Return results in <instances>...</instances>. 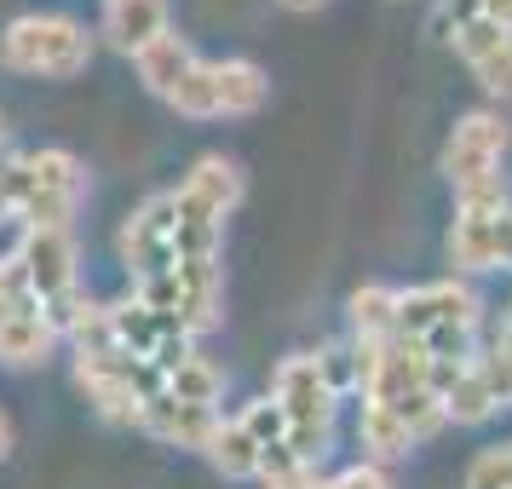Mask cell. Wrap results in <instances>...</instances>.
I'll return each instance as SVG.
<instances>
[{
    "label": "cell",
    "mask_w": 512,
    "mask_h": 489,
    "mask_svg": "<svg viewBox=\"0 0 512 489\" xmlns=\"http://www.w3.org/2000/svg\"><path fill=\"white\" fill-rule=\"evenodd\" d=\"M478 323H484V300L455 277L409 288L403 311H397V334L415 340L432 363H466V357H478Z\"/></svg>",
    "instance_id": "1"
},
{
    "label": "cell",
    "mask_w": 512,
    "mask_h": 489,
    "mask_svg": "<svg viewBox=\"0 0 512 489\" xmlns=\"http://www.w3.org/2000/svg\"><path fill=\"white\" fill-rule=\"evenodd\" d=\"M271 397H277L282 415H288V449H294L300 461L317 466L328 455L334 409H340V392L328 386L323 357H317V351H294V357H282L277 374H271Z\"/></svg>",
    "instance_id": "2"
},
{
    "label": "cell",
    "mask_w": 512,
    "mask_h": 489,
    "mask_svg": "<svg viewBox=\"0 0 512 489\" xmlns=\"http://www.w3.org/2000/svg\"><path fill=\"white\" fill-rule=\"evenodd\" d=\"M93 58V41L75 18H52V12H35V18H18L0 35V64L18 75H81Z\"/></svg>",
    "instance_id": "3"
},
{
    "label": "cell",
    "mask_w": 512,
    "mask_h": 489,
    "mask_svg": "<svg viewBox=\"0 0 512 489\" xmlns=\"http://www.w3.org/2000/svg\"><path fill=\"white\" fill-rule=\"evenodd\" d=\"M501 156H507V121L495 110H472L455 121V133L443 144V179L455 185V202L501 190Z\"/></svg>",
    "instance_id": "4"
},
{
    "label": "cell",
    "mask_w": 512,
    "mask_h": 489,
    "mask_svg": "<svg viewBox=\"0 0 512 489\" xmlns=\"http://www.w3.org/2000/svg\"><path fill=\"white\" fill-rule=\"evenodd\" d=\"M449 259H455V271H501V265H512V202H507V190L461 196L455 225H449Z\"/></svg>",
    "instance_id": "5"
},
{
    "label": "cell",
    "mask_w": 512,
    "mask_h": 489,
    "mask_svg": "<svg viewBox=\"0 0 512 489\" xmlns=\"http://www.w3.org/2000/svg\"><path fill=\"white\" fill-rule=\"evenodd\" d=\"M173 225H179V208H173V190L150 196L127 225H121V259L150 277V271H173Z\"/></svg>",
    "instance_id": "6"
},
{
    "label": "cell",
    "mask_w": 512,
    "mask_h": 489,
    "mask_svg": "<svg viewBox=\"0 0 512 489\" xmlns=\"http://www.w3.org/2000/svg\"><path fill=\"white\" fill-rule=\"evenodd\" d=\"M12 259L29 271L41 305L58 300V294H70V288H81V282H75V242H70V231H24V242H18V254Z\"/></svg>",
    "instance_id": "7"
},
{
    "label": "cell",
    "mask_w": 512,
    "mask_h": 489,
    "mask_svg": "<svg viewBox=\"0 0 512 489\" xmlns=\"http://www.w3.org/2000/svg\"><path fill=\"white\" fill-rule=\"evenodd\" d=\"M432 386H438L443 409H449L455 426H478V420H489L501 409V397H495L478 357H466V363H432Z\"/></svg>",
    "instance_id": "8"
},
{
    "label": "cell",
    "mask_w": 512,
    "mask_h": 489,
    "mask_svg": "<svg viewBox=\"0 0 512 489\" xmlns=\"http://www.w3.org/2000/svg\"><path fill=\"white\" fill-rule=\"evenodd\" d=\"M144 432L162 443H179V449H202L208 455L213 432H219V409H196V403H179L173 392L150 397L144 403Z\"/></svg>",
    "instance_id": "9"
},
{
    "label": "cell",
    "mask_w": 512,
    "mask_h": 489,
    "mask_svg": "<svg viewBox=\"0 0 512 489\" xmlns=\"http://www.w3.org/2000/svg\"><path fill=\"white\" fill-rule=\"evenodd\" d=\"M179 277V317L190 334L219 328V259H173Z\"/></svg>",
    "instance_id": "10"
},
{
    "label": "cell",
    "mask_w": 512,
    "mask_h": 489,
    "mask_svg": "<svg viewBox=\"0 0 512 489\" xmlns=\"http://www.w3.org/2000/svg\"><path fill=\"white\" fill-rule=\"evenodd\" d=\"M173 208H179V225H173V259H219L225 213L208 208L202 196H190L185 185L173 190Z\"/></svg>",
    "instance_id": "11"
},
{
    "label": "cell",
    "mask_w": 512,
    "mask_h": 489,
    "mask_svg": "<svg viewBox=\"0 0 512 489\" xmlns=\"http://www.w3.org/2000/svg\"><path fill=\"white\" fill-rule=\"evenodd\" d=\"M104 35L116 52H133L139 58L144 47H156L167 35V0H116L104 12Z\"/></svg>",
    "instance_id": "12"
},
{
    "label": "cell",
    "mask_w": 512,
    "mask_h": 489,
    "mask_svg": "<svg viewBox=\"0 0 512 489\" xmlns=\"http://www.w3.org/2000/svg\"><path fill=\"white\" fill-rule=\"evenodd\" d=\"M265 93H271V81H265L259 64H248V58H219L213 64V110L219 116H254Z\"/></svg>",
    "instance_id": "13"
},
{
    "label": "cell",
    "mask_w": 512,
    "mask_h": 489,
    "mask_svg": "<svg viewBox=\"0 0 512 489\" xmlns=\"http://www.w3.org/2000/svg\"><path fill=\"white\" fill-rule=\"evenodd\" d=\"M397 311H403V294H397V288L363 282V288L351 294V340H357V346L397 340Z\"/></svg>",
    "instance_id": "14"
},
{
    "label": "cell",
    "mask_w": 512,
    "mask_h": 489,
    "mask_svg": "<svg viewBox=\"0 0 512 489\" xmlns=\"http://www.w3.org/2000/svg\"><path fill=\"white\" fill-rule=\"evenodd\" d=\"M133 64H139V81L150 87V93H156V98H173V87H179L190 70H196V52H190L179 35H162V41H156V47H144Z\"/></svg>",
    "instance_id": "15"
},
{
    "label": "cell",
    "mask_w": 512,
    "mask_h": 489,
    "mask_svg": "<svg viewBox=\"0 0 512 489\" xmlns=\"http://www.w3.org/2000/svg\"><path fill=\"white\" fill-rule=\"evenodd\" d=\"M357 443L369 449V461H403L409 449H415V432L392 415V409H380V403H363V415H357Z\"/></svg>",
    "instance_id": "16"
},
{
    "label": "cell",
    "mask_w": 512,
    "mask_h": 489,
    "mask_svg": "<svg viewBox=\"0 0 512 489\" xmlns=\"http://www.w3.org/2000/svg\"><path fill=\"white\" fill-rule=\"evenodd\" d=\"M208 461H213V472H225V478H259L265 449L248 438L242 420H219V432H213V443H208Z\"/></svg>",
    "instance_id": "17"
},
{
    "label": "cell",
    "mask_w": 512,
    "mask_h": 489,
    "mask_svg": "<svg viewBox=\"0 0 512 489\" xmlns=\"http://www.w3.org/2000/svg\"><path fill=\"white\" fill-rule=\"evenodd\" d=\"M24 167H29V196L41 190V196H64V202H81V162H75L70 150H29L24 156ZM24 196V202H29Z\"/></svg>",
    "instance_id": "18"
},
{
    "label": "cell",
    "mask_w": 512,
    "mask_h": 489,
    "mask_svg": "<svg viewBox=\"0 0 512 489\" xmlns=\"http://www.w3.org/2000/svg\"><path fill=\"white\" fill-rule=\"evenodd\" d=\"M185 190L190 196H202L208 208L231 213L236 202H242V173H236V162H225V156H202V162L190 167Z\"/></svg>",
    "instance_id": "19"
},
{
    "label": "cell",
    "mask_w": 512,
    "mask_h": 489,
    "mask_svg": "<svg viewBox=\"0 0 512 489\" xmlns=\"http://www.w3.org/2000/svg\"><path fill=\"white\" fill-rule=\"evenodd\" d=\"M58 340V328L47 317H12L0 328V363H41Z\"/></svg>",
    "instance_id": "20"
},
{
    "label": "cell",
    "mask_w": 512,
    "mask_h": 489,
    "mask_svg": "<svg viewBox=\"0 0 512 489\" xmlns=\"http://www.w3.org/2000/svg\"><path fill=\"white\" fill-rule=\"evenodd\" d=\"M167 392L179 397V403L213 409V403H219V392H225V374L213 369L208 357H190V363H179V369L167 374Z\"/></svg>",
    "instance_id": "21"
},
{
    "label": "cell",
    "mask_w": 512,
    "mask_h": 489,
    "mask_svg": "<svg viewBox=\"0 0 512 489\" xmlns=\"http://www.w3.org/2000/svg\"><path fill=\"white\" fill-rule=\"evenodd\" d=\"M236 420L248 426V438H254L265 455H271V449H288V415H282L277 397H259V403H248Z\"/></svg>",
    "instance_id": "22"
},
{
    "label": "cell",
    "mask_w": 512,
    "mask_h": 489,
    "mask_svg": "<svg viewBox=\"0 0 512 489\" xmlns=\"http://www.w3.org/2000/svg\"><path fill=\"white\" fill-rule=\"evenodd\" d=\"M259 484L265 489H323V478H317V466L300 461L294 449H271L265 466H259Z\"/></svg>",
    "instance_id": "23"
},
{
    "label": "cell",
    "mask_w": 512,
    "mask_h": 489,
    "mask_svg": "<svg viewBox=\"0 0 512 489\" xmlns=\"http://www.w3.org/2000/svg\"><path fill=\"white\" fill-rule=\"evenodd\" d=\"M167 104H173L179 116H190V121H213V116H219V110H213V64H202V58H196V70L173 87V98H167Z\"/></svg>",
    "instance_id": "24"
},
{
    "label": "cell",
    "mask_w": 512,
    "mask_h": 489,
    "mask_svg": "<svg viewBox=\"0 0 512 489\" xmlns=\"http://www.w3.org/2000/svg\"><path fill=\"white\" fill-rule=\"evenodd\" d=\"M466 489H512V443L478 449L466 466Z\"/></svg>",
    "instance_id": "25"
},
{
    "label": "cell",
    "mask_w": 512,
    "mask_h": 489,
    "mask_svg": "<svg viewBox=\"0 0 512 489\" xmlns=\"http://www.w3.org/2000/svg\"><path fill=\"white\" fill-rule=\"evenodd\" d=\"M472 75H478V87H484L489 98H512V35L495 52H484V58L472 64Z\"/></svg>",
    "instance_id": "26"
},
{
    "label": "cell",
    "mask_w": 512,
    "mask_h": 489,
    "mask_svg": "<svg viewBox=\"0 0 512 489\" xmlns=\"http://www.w3.org/2000/svg\"><path fill=\"white\" fill-rule=\"evenodd\" d=\"M323 489H392V478H386V466L357 461V466H346V472L323 478Z\"/></svg>",
    "instance_id": "27"
},
{
    "label": "cell",
    "mask_w": 512,
    "mask_h": 489,
    "mask_svg": "<svg viewBox=\"0 0 512 489\" xmlns=\"http://www.w3.org/2000/svg\"><path fill=\"white\" fill-rule=\"evenodd\" d=\"M478 18H484V0H438V18H432V24H438V35L449 41L455 29L478 24Z\"/></svg>",
    "instance_id": "28"
},
{
    "label": "cell",
    "mask_w": 512,
    "mask_h": 489,
    "mask_svg": "<svg viewBox=\"0 0 512 489\" xmlns=\"http://www.w3.org/2000/svg\"><path fill=\"white\" fill-rule=\"evenodd\" d=\"M18 317V259H0V328Z\"/></svg>",
    "instance_id": "29"
},
{
    "label": "cell",
    "mask_w": 512,
    "mask_h": 489,
    "mask_svg": "<svg viewBox=\"0 0 512 489\" xmlns=\"http://www.w3.org/2000/svg\"><path fill=\"white\" fill-rule=\"evenodd\" d=\"M484 18L501 24V29H512V0H484Z\"/></svg>",
    "instance_id": "30"
},
{
    "label": "cell",
    "mask_w": 512,
    "mask_h": 489,
    "mask_svg": "<svg viewBox=\"0 0 512 489\" xmlns=\"http://www.w3.org/2000/svg\"><path fill=\"white\" fill-rule=\"evenodd\" d=\"M282 12H317V6H328V0H277Z\"/></svg>",
    "instance_id": "31"
},
{
    "label": "cell",
    "mask_w": 512,
    "mask_h": 489,
    "mask_svg": "<svg viewBox=\"0 0 512 489\" xmlns=\"http://www.w3.org/2000/svg\"><path fill=\"white\" fill-rule=\"evenodd\" d=\"M6 449H12V426H6V415H0V461H6Z\"/></svg>",
    "instance_id": "32"
},
{
    "label": "cell",
    "mask_w": 512,
    "mask_h": 489,
    "mask_svg": "<svg viewBox=\"0 0 512 489\" xmlns=\"http://www.w3.org/2000/svg\"><path fill=\"white\" fill-rule=\"evenodd\" d=\"M110 6H116V0H110Z\"/></svg>",
    "instance_id": "33"
},
{
    "label": "cell",
    "mask_w": 512,
    "mask_h": 489,
    "mask_svg": "<svg viewBox=\"0 0 512 489\" xmlns=\"http://www.w3.org/2000/svg\"><path fill=\"white\" fill-rule=\"evenodd\" d=\"M0 133H6V127H0Z\"/></svg>",
    "instance_id": "34"
}]
</instances>
